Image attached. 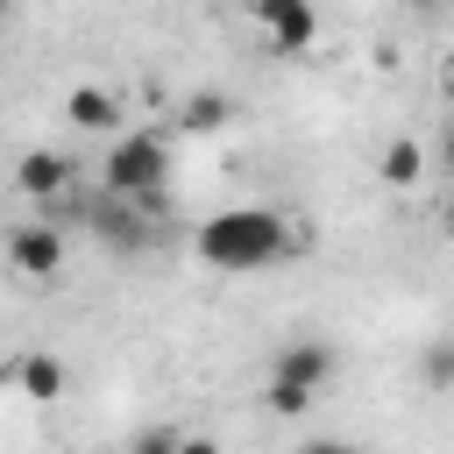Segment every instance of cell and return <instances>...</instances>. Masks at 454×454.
Returning <instances> with one entry per match:
<instances>
[{
    "mask_svg": "<svg viewBox=\"0 0 454 454\" xmlns=\"http://www.w3.org/2000/svg\"><path fill=\"white\" fill-rule=\"evenodd\" d=\"M284 248H291V234H284V220L270 206H227V213H213L199 227V255L213 270H262Z\"/></svg>",
    "mask_w": 454,
    "mask_h": 454,
    "instance_id": "cell-1",
    "label": "cell"
},
{
    "mask_svg": "<svg viewBox=\"0 0 454 454\" xmlns=\"http://www.w3.org/2000/svg\"><path fill=\"white\" fill-rule=\"evenodd\" d=\"M163 170H170V156H163L156 135H114V149L99 163V184L128 192V199H149V192H163Z\"/></svg>",
    "mask_w": 454,
    "mask_h": 454,
    "instance_id": "cell-2",
    "label": "cell"
},
{
    "mask_svg": "<svg viewBox=\"0 0 454 454\" xmlns=\"http://www.w3.org/2000/svg\"><path fill=\"white\" fill-rule=\"evenodd\" d=\"M7 262H14L21 277H57V262H64V234H57V220H28V227H14Z\"/></svg>",
    "mask_w": 454,
    "mask_h": 454,
    "instance_id": "cell-3",
    "label": "cell"
},
{
    "mask_svg": "<svg viewBox=\"0 0 454 454\" xmlns=\"http://www.w3.org/2000/svg\"><path fill=\"white\" fill-rule=\"evenodd\" d=\"M255 14H262L270 43H277L284 57L312 50V35H319V14H312V0H255Z\"/></svg>",
    "mask_w": 454,
    "mask_h": 454,
    "instance_id": "cell-4",
    "label": "cell"
},
{
    "mask_svg": "<svg viewBox=\"0 0 454 454\" xmlns=\"http://www.w3.org/2000/svg\"><path fill=\"white\" fill-rule=\"evenodd\" d=\"M7 390L50 404V397L64 390V362H57V355H21V362H7Z\"/></svg>",
    "mask_w": 454,
    "mask_h": 454,
    "instance_id": "cell-5",
    "label": "cell"
},
{
    "mask_svg": "<svg viewBox=\"0 0 454 454\" xmlns=\"http://www.w3.org/2000/svg\"><path fill=\"white\" fill-rule=\"evenodd\" d=\"M14 184H21L28 199H57V192L71 184V163H64L57 149H28V156H21V170H14Z\"/></svg>",
    "mask_w": 454,
    "mask_h": 454,
    "instance_id": "cell-6",
    "label": "cell"
},
{
    "mask_svg": "<svg viewBox=\"0 0 454 454\" xmlns=\"http://www.w3.org/2000/svg\"><path fill=\"white\" fill-rule=\"evenodd\" d=\"M64 114H71V128H85V135H114V128H121L114 92H99V85H78V92L64 99Z\"/></svg>",
    "mask_w": 454,
    "mask_h": 454,
    "instance_id": "cell-7",
    "label": "cell"
},
{
    "mask_svg": "<svg viewBox=\"0 0 454 454\" xmlns=\"http://www.w3.org/2000/svg\"><path fill=\"white\" fill-rule=\"evenodd\" d=\"M277 376H291V383H312V390H319V383L333 376V348H326V340H291V348L277 355Z\"/></svg>",
    "mask_w": 454,
    "mask_h": 454,
    "instance_id": "cell-8",
    "label": "cell"
},
{
    "mask_svg": "<svg viewBox=\"0 0 454 454\" xmlns=\"http://www.w3.org/2000/svg\"><path fill=\"white\" fill-rule=\"evenodd\" d=\"M376 170H383V184H419V177H426V149H419V142H390Z\"/></svg>",
    "mask_w": 454,
    "mask_h": 454,
    "instance_id": "cell-9",
    "label": "cell"
},
{
    "mask_svg": "<svg viewBox=\"0 0 454 454\" xmlns=\"http://www.w3.org/2000/svg\"><path fill=\"white\" fill-rule=\"evenodd\" d=\"M227 114H234V106H227L220 92H192V99H184V128H192V135H206V128H220Z\"/></svg>",
    "mask_w": 454,
    "mask_h": 454,
    "instance_id": "cell-10",
    "label": "cell"
},
{
    "mask_svg": "<svg viewBox=\"0 0 454 454\" xmlns=\"http://www.w3.org/2000/svg\"><path fill=\"white\" fill-rule=\"evenodd\" d=\"M262 397H270V411H277V419H298V411L312 404V383H291V376H270V390H262Z\"/></svg>",
    "mask_w": 454,
    "mask_h": 454,
    "instance_id": "cell-11",
    "label": "cell"
},
{
    "mask_svg": "<svg viewBox=\"0 0 454 454\" xmlns=\"http://www.w3.org/2000/svg\"><path fill=\"white\" fill-rule=\"evenodd\" d=\"M419 376H426L433 390H447V383H454V340H433V348L419 355Z\"/></svg>",
    "mask_w": 454,
    "mask_h": 454,
    "instance_id": "cell-12",
    "label": "cell"
},
{
    "mask_svg": "<svg viewBox=\"0 0 454 454\" xmlns=\"http://www.w3.org/2000/svg\"><path fill=\"white\" fill-rule=\"evenodd\" d=\"M177 447H184L177 426H149V433H135V454H177Z\"/></svg>",
    "mask_w": 454,
    "mask_h": 454,
    "instance_id": "cell-13",
    "label": "cell"
},
{
    "mask_svg": "<svg viewBox=\"0 0 454 454\" xmlns=\"http://www.w3.org/2000/svg\"><path fill=\"white\" fill-rule=\"evenodd\" d=\"M440 163H447V177H454V121H447V135H440Z\"/></svg>",
    "mask_w": 454,
    "mask_h": 454,
    "instance_id": "cell-14",
    "label": "cell"
},
{
    "mask_svg": "<svg viewBox=\"0 0 454 454\" xmlns=\"http://www.w3.org/2000/svg\"><path fill=\"white\" fill-rule=\"evenodd\" d=\"M404 7H411V14H440L447 0H404Z\"/></svg>",
    "mask_w": 454,
    "mask_h": 454,
    "instance_id": "cell-15",
    "label": "cell"
},
{
    "mask_svg": "<svg viewBox=\"0 0 454 454\" xmlns=\"http://www.w3.org/2000/svg\"><path fill=\"white\" fill-rule=\"evenodd\" d=\"M447 234H454V177H447Z\"/></svg>",
    "mask_w": 454,
    "mask_h": 454,
    "instance_id": "cell-16",
    "label": "cell"
},
{
    "mask_svg": "<svg viewBox=\"0 0 454 454\" xmlns=\"http://www.w3.org/2000/svg\"><path fill=\"white\" fill-rule=\"evenodd\" d=\"M447 99H454V71H447Z\"/></svg>",
    "mask_w": 454,
    "mask_h": 454,
    "instance_id": "cell-17",
    "label": "cell"
}]
</instances>
